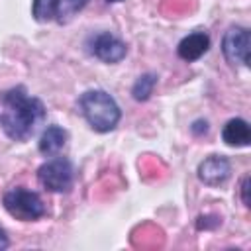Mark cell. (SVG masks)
Segmentation results:
<instances>
[{
  "mask_svg": "<svg viewBox=\"0 0 251 251\" xmlns=\"http://www.w3.org/2000/svg\"><path fill=\"white\" fill-rule=\"evenodd\" d=\"M0 127L12 141H27L45 118V104L27 94L24 86H14L2 94Z\"/></svg>",
  "mask_w": 251,
  "mask_h": 251,
  "instance_id": "obj_1",
  "label": "cell"
},
{
  "mask_svg": "<svg viewBox=\"0 0 251 251\" xmlns=\"http://www.w3.org/2000/svg\"><path fill=\"white\" fill-rule=\"evenodd\" d=\"M239 192H241V200H243V206L249 208V175H245L241 178V184H239Z\"/></svg>",
  "mask_w": 251,
  "mask_h": 251,
  "instance_id": "obj_13",
  "label": "cell"
},
{
  "mask_svg": "<svg viewBox=\"0 0 251 251\" xmlns=\"http://www.w3.org/2000/svg\"><path fill=\"white\" fill-rule=\"evenodd\" d=\"M78 110L86 120V124L98 133L112 131L122 120V110L114 100V96H110L106 90L100 88L82 92L78 98Z\"/></svg>",
  "mask_w": 251,
  "mask_h": 251,
  "instance_id": "obj_2",
  "label": "cell"
},
{
  "mask_svg": "<svg viewBox=\"0 0 251 251\" xmlns=\"http://www.w3.org/2000/svg\"><path fill=\"white\" fill-rule=\"evenodd\" d=\"M10 247V241H8V235H6V231L0 227V251H4V249H8Z\"/></svg>",
  "mask_w": 251,
  "mask_h": 251,
  "instance_id": "obj_15",
  "label": "cell"
},
{
  "mask_svg": "<svg viewBox=\"0 0 251 251\" xmlns=\"http://www.w3.org/2000/svg\"><path fill=\"white\" fill-rule=\"evenodd\" d=\"M157 78H159V76H157L155 73H145V75L137 76V80H135L133 86H131V96H133L137 102L149 100L151 94H153V88H155V84H157Z\"/></svg>",
  "mask_w": 251,
  "mask_h": 251,
  "instance_id": "obj_12",
  "label": "cell"
},
{
  "mask_svg": "<svg viewBox=\"0 0 251 251\" xmlns=\"http://www.w3.org/2000/svg\"><path fill=\"white\" fill-rule=\"evenodd\" d=\"M2 206L12 218H16L20 222H35V220L43 218L47 212L41 196L24 186H16V188H10L8 192H4Z\"/></svg>",
  "mask_w": 251,
  "mask_h": 251,
  "instance_id": "obj_3",
  "label": "cell"
},
{
  "mask_svg": "<svg viewBox=\"0 0 251 251\" xmlns=\"http://www.w3.org/2000/svg\"><path fill=\"white\" fill-rule=\"evenodd\" d=\"M196 175H198L200 182H204L206 186H220L229 178L231 165H229V161L226 157L210 155L198 165Z\"/></svg>",
  "mask_w": 251,
  "mask_h": 251,
  "instance_id": "obj_8",
  "label": "cell"
},
{
  "mask_svg": "<svg viewBox=\"0 0 251 251\" xmlns=\"http://www.w3.org/2000/svg\"><path fill=\"white\" fill-rule=\"evenodd\" d=\"M67 139H69L67 129L57 126V124H51V126H47L43 129V133L39 137V143H37V149L45 157H55L67 145Z\"/></svg>",
  "mask_w": 251,
  "mask_h": 251,
  "instance_id": "obj_10",
  "label": "cell"
},
{
  "mask_svg": "<svg viewBox=\"0 0 251 251\" xmlns=\"http://www.w3.org/2000/svg\"><path fill=\"white\" fill-rule=\"evenodd\" d=\"M88 0H33L31 4V16L35 22L47 24H69L84 6Z\"/></svg>",
  "mask_w": 251,
  "mask_h": 251,
  "instance_id": "obj_5",
  "label": "cell"
},
{
  "mask_svg": "<svg viewBox=\"0 0 251 251\" xmlns=\"http://www.w3.org/2000/svg\"><path fill=\"white\" fill-rule=\"evenodd\" d=\"M222 139L229 147H247L251 143V129L243 118H231L222 129Z\"/></svg>",
  "mask_w": 251,
  "mask_h": 251,
  "instance_id": "obj_11",
  "label": "cell"
},
{
  "mask_svg": "<svg viewBox=\"0 0 251 251\" xmlns=\"http://www.w3.org/2000/svg\"><path fill=\"white\" fill-rule=\"evenodd\" d=\"M210 49V35L206 31H192L188 35H184L178 45H176V55L186 61V63H194L198 61L202 55H206Z\"/></svg>",
  "mask_w": 251,
  "mask_h": 251,
  "instance_id": "obj_9",
  "label": "cell"
},
{
  "mask_svg": "<svg viewBox=\"0 0 251 251\" xmlns=\"http://www.w3.org/2000/svg\"><path fill=\"white\" fill-rule=\"evenodd\" d=\"M192 133H196V135H200V133H206L208 131V122H204V120H198V122H194L192 124Z\"/></svg>",
  "mask_w": 251,
  "mask_h": 251,
  "instance_id": "obj_14",
  "label": "cell"
},
{
  "mask_svg": "<svg viewBox=\"0 0 251 251\" xmlns=\"http://www.w3.org/2000/svg\"><path fill=\"white\" fill-rule=\"evenodd\" d=\"M106 2H108V4H110V2H122V0H106Z\"/></svg>",
  "mask_w": 251,
  "mask_h": 251,
  "instance_id": "obj_16",
  "label": "cell"
},
{
  "mask_svg": "<svg viewBox=\"0 0 251 251\" xmlns=\"http://www.w3.org/2000/svg\"><path fill=\"white\" fill-rule=\"evenodd\" d=\"M88 51L98 61L114 65V63H120L126 57L127 45L118 35H114L112 31H100V33H96L88 39Z\"/></svg>",
  "mask_w": 251,
  "mask_h": 251,
  "instance_id": "obj_7",
  "label": "cell"
},
{
  "mask_svg": "<svg viewBox=\"0 0 251 251\" xmlns=\"http://www.w3.org/2000/svg\"><path fill=\"white\" fill-rule=\"evenodd\" d=\"M249 47H251V35L247 27L233 25L222 37V53L231 67L249 65Z\"/></svg>",
  "mask_w": 251,
  "mask_h": 251,
  "instance_id": "obj_6",
  "label": "cell"
},
{
  "mask_svg": "<svg viewBox=\"0 0 251 251\" xmlns=\"http://www.w3.org/2000/svg\"><path fill=\"white\" fill-rule=\"evenodd\" d=\"M37 180L49 192H69L75 182V167L67 157L55 155L37 169Z\"/></svg>",
  "mask_w": 251,
  "mask_h": 251,
  "instance_id": "obj_4",
  "label": "cell"
}]
</instances>
